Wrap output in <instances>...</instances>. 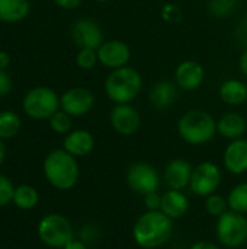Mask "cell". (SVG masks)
Returning a JSON list of instances; mask_svg holds the SVG:
<instances>
[{"instance_id":"6da1fadb","label":"cell","mask_w":247,"mask_h":249,"mask_svg":"<svg viewBox=\"0 0 247 249\" xmlns=\"http://www.w3.org/2000/svg\"><path fill=\"white\" fill-rule=\"evenodd\" d=\"M173 235V220L162 210H147L134 223L132 238L138 247L156 249L170 241Z\"/></svg>"},{"instance_id":"7a4b0ae2","label":"cell","mask_w":247,"mask_h":249,"mask_svg":"<svg viewBox=\"0 0 247 249\" xmlns=\"http://www.w3.org/2000/svg\"><path fill=\"white\" fill-rule=\"evenodd\" d=\"M44 175L47 181L57 190H71L79 181V165L74 156L64 149H55L44 159Z\"/></svg>"},{"instance_id":"3957f363","label":"cell","mask_w":247,"mask_h":249,"mask_svg":"<svg viewBox=\"0 0 247 249\" xmlns=\"http://www.w3.org/2000/svg\"><path fill=\"white\" fill-rule=\"evenodd\" d=\"M178 133L181 139L192 146L210 143L217 134L215 118L204 109H191L178 121Z\"/></svg>"},{"instance_id":"277c9868","label":"cell","mask_w":247,"mask_h":249,"mask_svg":"<svg viewBox=\"0 0 247 249\" xmlns=\"http://www.w3.org/2000/svg\"><path fill=\"white\" fill-rule=\"evenodd\" d=\"M105 93L114 104H131L143 89V77L134 67L125 66L111 73L105 79Z\"/></svg>"},{"instance_id":"5b68a950","label":"cell","mask_w":247,"mask_h":249,"mask_svg":"<svg viewBox=\"0 0 247 249\" xmlns=\"http://www.w3.org/2000/svg\"><path fill=\"white\" fill-rule=\"evenodd\" d=\"M38 236L47 247L63 249L71 239H74V231L66 216L51 213L39 220Z\"/></svg>"},{"instance_id":"8992f818","label":"cell","mask_w":247,"mask_h":249,"mask_svg":"<svg viewBox=\"0 0 247 249\" xmlns=\"http://www.w3.org/2000/svg\"><path fill=\"white\" fill-rule=\"evenodd\" d=\"M23 111L33 120H49L60 108V98L51 88L38 86L26 92L23 98Z\"/></svg>"},{"instance_id":"52a82bcc","label":"cell","mask_w":247,"mask_h":249,"mask_svg":"<svg viewBox=\"0 0 247 249\" xmlns=\"http://www.w3.org/2000/svg\"><path fill=\"white\" fill-rule=\"evenodd\" d=\"M215 235L227 248H240L247 242V217L236 212H226L217 219Z\"/></svg>"},{"instance_id":"ba28073f","label":"cell","mask_w":247,"mask_h":249,"mask_svg":"<svg viewBox=\"0 0 247 249\" xmlns=\"http://www.w3.org/2000/svg\"><path fill=\"white\" fill-rule=\"evenodd\" d=\"M125 181L134 193L143 197L148 193L159 191L162 182L157 169L148 162L132 163L127 171Z\"/></svg>"},{"instance_id":"9c48e42d","label":"cell","mask_w":247,"mask_h":249,"mask_svg":"<svg viewBox=\"0 0 247 249\" xmlns=\"http://www.w3.org/2000/svg\"><path fill=\"white\" fill-rule=\"evenodd\" d=\"M223 174L217 163L214 162H201L192 171V178L189 188L194 194L199 197H208L214 194L221 185Z\"/></svg>"},{"instance_id":"30bf717a","label":"cell","mask_w":247,"mask_h":249,"mask_svg":"<svg viewBox=\"0 0 247 249\" xmlns=\"http://www.w3.org/2000/svg\"><path fill=\"white\" fill-rule=\"evenodd\" d=\"M95 105V95L87 88L76 86L67 89L60 98V108L70 117H83Z\"/></svg>"},{"instance_id":"8fae6325","label":"cell","mask_w":247,"mask_h":249,"mask_svg":"<svg viewBox=\"0 0 247 249\" xmlns=\"http://www.w3.org/2000/svg\"><path fill=\"white\" fill-rule=\"evenodd\" d=\"M71 38L79 48L98 50L103 41L102 28L90 18H80L71 25Z\"/></svg>"},{"instance_id":"7c38bea8","label":"cell","mask_w":247,"mask_h":249,"mask_svg":"<svg viewBox=\"0 0 247 249\" xmlns=\"http://www.w3.org/2000/svg\"><path fill=\"white\" fill-rule=\"evenodd\" d=\"M109 123L118 134L132 136L141 127V115L130 104H115L109 114Z\"/></svg>"},{"instance_id":"4fadbf2b","label":"cell","mask_w":247,"mask_h":249,"mask_svg":"<svg viewBox=\"0 0 247 249\" xmlns=\"http://www.w3.org/2000/svg\"><path fill=\"white\" fill-rule=\"evenodd\" d=\"M98 58L103 67L109 70H116L128 66V61L131 58V48L124 41L109 39L98 48Z\"/></svg>"},{"instance_id":"5bb4252c","label":"cell","mask_w":247,"mask_h":249,"mask_svg":"<svg viewBox=\"0 0 247 249\" xmlns=\"http://www.w3.org/2000/svg\"><path fill=\"white\" fill-rule=\"evenodd\" d=\"M192 165L185 159H173L170 160L163 172L165 184L169 190L183 191L189 187L192 178Z\"/></svg>"},{"instance_id":"9a60e30c","label":"cell","mask_w":247,"mask_h":249,"mask_svg":"<svg viewBox=\"0 0 247 249\" xmlns=\"http://www.w3.org/2000/svg\"><path fill=\"white\" fill-rule=\"evenodd\" d=\"M205 79V70L202 64L195 60H185L179 63L175 70V83L183 90L198 89Z\"/></svg>"},{"instance_id":"2e32d148","label":"cell","mask_w":247,"mask_h":249,"mask_svg":"<svg viewBox=\"0 0 247 249\" xmlns=\"http://www.w3.org/2000/svg\"><path fill=\"white\" fill-rule=\"evenodd\" d=\"M224 168L233 175H242L247 172V140H231L223 155Z\"/></svg>"},{"instance_id":"e0dca14e","label":"cell","mask_w":247,"mask_h":249,"mask_svg":"<svg viewBox=\"0 0 247 249\" xmlns=\"http://www.w3.org/2000/svg\"><path fill=\"white\" fill-rule=\"evenodd\" d=\"M176 99H178V85L167 79L156 82L148 90V101L151 107H154L159 111L170 108Z\"/></svg>"},{"instance_id":"ac0fdd59","label":"cell","mask_w":247,"mask_h":249,"mask_svg":"<svg viewBox=\"0 0 247 249\" xmlns=\"http://www.w3.org/2000/svg\"><path fill=\"white\" fill-rule=\"evenodd\" d=\"M95 147V137L87 130L70 131L63 143V149L74 158H83L92 153Z\"/></svg>"},{"instance_id":"d6986e66","label":"cell","mask_w":247,"mask_h":249,"mask_svg":"<svg viewBox=\"0 0 247 249\" xmlns=\"http://www.w3.org/2000/svg\"><path fill=\"white\" fill-rule=\"evenodd\" d=\"M247 130L246 118L236 111L226 112L217 121V133L229 140H237L245 136Z\"/></svg>"},{"instance_id":"ffe728a7","label":"cell","mask_w":247,"mask_h":249,"mask_svg":"<svg viewBox=\"0 0 247 249\" xmlns=\"http://www.w3.org/2000/svg\"><path fill=\"white\" fill-rule=\"evenodd\" d=\"M160 210L169 216L172 220L182 219L189 210V200L183 191L178 190H167L162 196V206Z\"/></svg>"},{"instance_id":"44dd1931","label":"cell","mask_w":247,"mask_h":249,"mask_svg":"<svg viewBox=\"0 0 247 249\" xmlns=\"http://www.w3.org/2000/svg\"><path fill=\"white\" fill-rule=\"evenodd\" d=\"M220 99L231 107L243 105L247 101V85L239 79H227L218 89Z\"/></svg>"},{"instance_id":"7402d4cb","label":"cell","mask_w":247,"mask_h":249,"mask_svg":"<svg viewBox=\"0 0 247 249\" xmlns=\"http://www.w3.org/2000/svg\"><path fill=\"white\" fill-rule=\"evenodd\" d=\"M29 0H0V20L15 23L25 19L29 13Z\"/></svg>"},{"instance_id":"603a6c76","label":"cell","mask_w":247,"mask_h":249,"mask_svg":"<svg viewBox=\"0 0 247 249\" xmlns=\"http://www.w3.org/2000/svg\"><path fill=\"white\" fill-rule=\"evenodd\" d=\"M38 201H39V194L33 187L19 185L17 188H15L13 203L16 204V207L22 210H31L38 204Z\"/></svg>"},{"instance_id":"cb8c5ba5","label":"cell","mask_w":247,"mask_h":249,"mask_svg":"<svg viewBox=\"0 0 247 249\" xmlns=\"http://www.w3.org/2000/svg\"><path fill=\"white\" fill-rule=\"evenodd\" d=\"M20 130V118L13 111L0 112V139H12Z\"/></svg>"},{"instance_id":"d4e9b609","label":"cell","mask_w":247,"mask_h":249,"mask_svg":"<svg viewBox=\"0 0 247 249\" xmlns=\"http://www.w3.org/2000/svg\"><path fill=\"white\" fill-rule=\"evenodd\" d=\"M227 201H229V209L231 212L247 214V182L237 184L234 188H231Z\"/></svg>"},{"instance_id":"484cf974","label":"cell","mask_w":247,"mask_h":249,"mask_svg":"<svg viewBox=\"0 0 247 249\" xmlns=\"http://www.w3.org/2000/svg\"><path fill=\"white\" fill-rule=\"evenodd\" d=\"M229 201L227 198H224L223 196L220 194H211L205 198V212L210 214V216H214V217H220L223 216L226 212H229Z\"/></svg>"},{"instance_id":"4316f807","label":"cell","mask_w":247,"mask_h":249,"mask_svg":"<svg viewBox=\"0 0 247 249\" xmlns=\"http://www.w3.org/2000/svg\"><path fill=\"white\" fill-rule=\"evenodd\" d=\"M48 121H49V127L57 134H68L71 131V125H73L71 117L63 109H58Z\"/></svg>"},{"instance_id":"83f0119b","label":"cell","mask_w":247,"mask_h":249,"mask_svg":"<svg viewBox=\"0 0 247 249\" xmlns=\"http://www.w3.org/2000/svg\"><path fill=\"white\" fill-rule=\"evenodd\" d=\"M99 61L98 58V50L93 48H79L76 54V64L82 70H92L96 63Z\"/></svg>"},{"instance_id":"f1b7e54d","label":"cell","mask_w":247,"mask_h":249,"mask_svg":"<svg viewBox=\"0 0 247 249\" xmlns=\"http://www.w3.org/2000/svg\"><path fill=\"white\" fill-rule=\"evenodd\" d=\"M236 6H237V0H210L208 10L213 16L224 18L231 15Z\"/></svg>"},{"instance_id":"f546056e","label":"cell","mask_w":247,"mask_h":249,"mask_svg":"<svg viewBox=\"0 0 247 249\" xmlns=\"http://www.w3.org/2000/svg\"><path fill=\"white\" fill-rule=\"evenodd\" d=\"M13 194H15V187L12 181L0 174V207H4L10 201H13Z\"/></svg>"},{"instance_id":"4dcf8cb0","label":"cell","mask_w":247,"mask_h":249,"mask_svg":"<svg viewBox=\"0 0 247 249\" xmlns=\"http://www.w3.org/2000/svg\"><path fill=\"white\" fill-rule=\"evenodd\" d=\"M144 204L147 210H160L162 206V194H159V191L154 193H148L144 196Z\"/></svg>"},{"instance_id":"1f68e13d","label":"cell","mask_w":247,"mask_h":249,"mask_svg":"<svg viewBox=\"0 0 247 249\" xmlns=\"http://www.w3.org/2000/svg\"><path fill=\"white\" fill-rule=\"evenodd\" d=\"M12 90V77L6 70H0V96L9 95Z\"/></svg>"},{"instance_id":"d6a6232c","label":"cell","mask_w":247,"mask_h":249,"mask_svg":"<svg viewBox=\"0 0 247 249\" xmlns=\"http://www.w3.org/2000/svg\"><path fill=\"white\" fill-rule=\"evenodd\" d=\"M83 0H54V3L61 7V9H66V10H73L76 7H79L82 4Z\"/></svg>"},{"instance_id":"836d02e7","label":"cell","mask_w":247,"mask_h":249,"mask_svg":"<svg viewBox=\"0 0 247 249\" xmlns=\"http://www.w3.org/2000/svg\"><path fill=\"white\" fill-rule=\"evenodd\" d=\"M237 38L245 45V48H247V18L237 28Z\"/></svg>"},{"instance_id":"e575fe53","label":"cell","mask_w":247,"mask_h":249,"mask_svg":"<svg viewBox=\"0 0 247 249\" xmlns=\"http://www.w3.org/2000/svg\"><path fill=\"white\" fill-rule=\"evenodd\" d=\"M189 249H221L220 247H217L215 244L213 242H207V241H199V242H195Z\"/></svg>"},{"instance_id":"d590c367","label":"cell","mask_w":247,"mask_h":249,"mask_svg":"<svg viewBox=\"0 0 247 249\" xmlns=\"http://www.w3.org/2000/svg\"><path fill=\"white\" fill-rule=\"evenodd\" d=\"M239 67H240V71L247 77V48L243 50V53L239 58Z\"/></svg>"},{"instance_id":"8d00e7d4","label":"cell","mask_w":247,"mask_h":249,"mask_svg":"<svg viewBox=\"0 0 247 249\" xmlns=\"http://www.w3.org/2000/svg\"><path fill=\"white\" fill-rule=\"evenodd\" d=\"M63 249H87L86 244L83 241H77V239H71Z\"/></svg>"},{"instance_id":"74e56055","label":"cell","mask_w":247,"mask_h":249,"mask_svg":"<svg viewBox=\"0 0 247 249\" xmlns=\"http://www.w3.org/2000/svg\"><path fill=\"white\" fill-rule=\"evenodd\" d=\"M10 63V57L6 51H1L0 50V70H6L7 66Z\"/></svg>"},{"instance_id":"f35d334b","label":"cell","mask_w":247,"mask_h":249,"mask_svg":"<svg viewBox=\"0 0 247 249\" xmlns=\"http://www.w3.org/2000/svg\"><path fill=\"white\" fill-rule=\"evenodd\" d=\"M4 158H6V146H4L3 140L0 139V166H1L3 162H4Z\"/></svg>"},{"instance_id":"ab89813d","label":"cell","mask_w":247,"mask_h":249,"mask_svg":"<svg viewBox=\"0 0 247 249\" xmlns=\"http://www.w3.org/2000/svg\"><path fill=\"white\" fill-rule=\"evenodd\" d=\"M93 1H96V3H106V1H109V0H93Z\"/></svg>"}]
</instances>
